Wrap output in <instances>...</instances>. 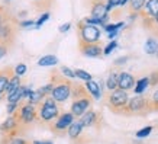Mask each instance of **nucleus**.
Wrapping results in <instances>:
<instances>
[{
    "label": "nucleus",
    "instance_id": "f257e3e1",
    "mask_svg": "<svg viewBox=\"0 0 158 144\" xmlns=\"http://www.w3.org/2000/svg\"><path fill=\"white\" fill-rule=\"evenodd\" d=\"M51 83L54 85L52 92H51V98H52L57 103H64L65 101L70 99L73 80L65 79V77L60 73V70H54V72L51 73Z\"/></svg>",
    "mask_w": 158,
    "mask_h": 144
},
{
    "label": "nucleus",
    "instance_id": "f03ea898",
    "mask_svg": "<svg viewBox=\"0 0 158 144\" xmlns=\"http://www.w3.org/2000/svg\"><path fill=\"white\" fill-rule=\"evenodd\" d=\"M18 32H19V18H16L13 15L9 20H6L0 26V45L10 50L16 41Z\"/></svg>",
    "mask_w": 158,
    "mask_h": 144
},
{
    "label": "nucleus",
    "instance_id": "7ed1b4c3",
    "mask_svg": "<svg viewBox=\"0 0 158 144\" xmlns=\"http://www.w3.org/2000/svg\"><path fill=\"white\" fill-rule=\"evenodd\" d=\"M36 112H38V121L39 122H45V124L47 122L51 124L61 114V111L58 108V103L54 101L51 96L44 98V101L36 106Z\"/></svg>",
    "mask_w": 158,
    "mask_h": 144
},
{
    "label": "nucleus",
    "instance_id": "20e7f679",
    "mask_svg": "<svg viewBox=\"0 0 158 144\" xmlns=\"http://www.w3.org/2000/svg\"><path fill=\"white\" fill-rule=\"evenodd\" d=\"M18 121L20 122V125L23 127L25 130L28 128L31 124H34L38 121V112H36V106L31 105V103H23V102H19V106H18V109L16 112L13 114Z\"/></svg>",
    "mask_w": 158,
    "mask_h": 144
},
{
    "label": "nucleus",
    "instance_id": "39448f33",
    "mask_svg": "<svg viewBox=\"0 0 158 144\" xmlns=\"http://www.w3.org/2000/svg\"><path fill=\"white\" fill-rule=\"evenodd\" d=\"M77 34H78V41L80 42L94 44V42H99L102 31L99 26L84 24L83 20H80L77 24Z\"/></svg>",
    "mask_w": 158,
    "mask_h": 144
},
{
    "label": "nucleus",
    "instance_id": "423d86ee",
    "mask_svg": "<svg viewBox=\"0 0 158 144\" xmlns=\"http://www.w3.org/2000/svg\"><path fill=\"white\" fill-rule=\"evenodd\" d=\"M149 99H147L145 96H141V95H136L134 98H131L126 106L123 109V115H134V114H149Z\"/></svg>",
    "mask_w": 158,
    "mask_h": 144
},
{
    "label": "nucleus",
    "instance_id": "0eeeda50",
    "mask_svg": "<svg viewBox=\"0 0 158 144\" xmlns=\"http://www.w3.org/2000/svg\"><path fill=\"white\" fill-rule=\"evenodd\" d=\"M107 106L112 112L115 114H122L125 109V106L129 101V96L125 90L122 89H115L113 92H110L109 96H107Z\"/></svg>",
    "mask_w": 158,
    "mask_h": 144
},
{
    "label": "nucleus",
    "instance_id": "6e6552de",
    "mask_svg": "<svg viewBox=\"0 0 158 144\" xmlns=\"http://www.w3.org/2000/svg\"><path fill=\"white\" fill-rule=\"evenodd\" d=\"M74 122V116H73L71 112H62L58 115L57 120H54L51 124H49V131L52 133V134L58 135V137H61L67 133L68 127Z\"/></svg>",
    "mask_w": 158,
    "mask_h": 144
},
{
    "label": "nucleus",
    "instance_id": "1a4fd4ad",
    "mask_svg": "<svg viewBox=\"0 0 158 144\" xmlns=\"http://www.w3.org/2000/svg\"><path fill=\"white\" fill-rule=\"evenodd\" d=\"M83 130H84V127L80 124V121H76V120L68 127L67 134L73 144H86L87 141H89V140L86 138V134L83 133Z\"/></svg>",
    "mask_w": 158,
    "mask_h": 144
},
{
    "label": "nucleus",
    "instance_id": "9d476101",
    "mask_svg": "<svg viewBox=\"0 0 158 144\" xmlns=\"http://www.w3.org/2000/svg\"><path fill=\"white\" fill-rule=\"evenodd\" d=\"M91 103H93V98L90 95L84 96V98H78V99H74L71 105V112L74 118H80V116L86 112L87 109H90Z\"/></svg>",
    "mask_w": 158,
    "mask_h": 144
},
{
    "label": "nucleus",
    "instance_id": "9b49d317",
    "mask_svg": "<svg viewBox=\"0 0 158 144\" xmlns=\"http://www.w3.org/2000/svg\"><path fill=\"white\" fill-rule=\"evenodd\" d=\"M78 50L84 57L90 58H97L103 55V48H102L100 41L94 44H87V42H80L78 41Z\"/></svg>",
    "mask_w": 158,
    "mask_h": 144
},
{
    "label": "nucleus",
    "instance_id": "f8f14e48",
    "mask_svg": "<svg viewBox=\"0 0 158 144\" xmlns=\"http://www.w3.org/2000/svg\"><path fill=\"white\" fill-rule=\"evenodd\" d=\"M78 121H80V124L84 127V128H89V127H96V125H99V122L102 121V115L97 112V111L94 109H87L84 114H83L80 118H78Z\"/></svg>",
    "mask_w": 158,
    "mask_h": 144
},
{
    "label": "nucleus",
    "instance_id": "ddd939ff",
    "mask_svg": "<svg viewBox=\"0 0 158 144\" xmlns=\"http://www.w3.org/2000/svg\"><path fill=\"white\" fill-rule=\"evenodd\" d=\"M90 15L91 18L99 20H103L107 16V9H106V3L99 2V0H90Z\"/></svg>",
    "mask_w": 158,
    "mask_h": 144
},
{
    "label": "nucleus",
    "instance_id": "4468645a",
    "mask_svg": "<svg viewBox=\"0 0 158 144\" xmlns=\"http://www.w3.org/2000/svg\"><path fill=\"white\" fill-rule=\"evenodd\" d=\"M135 83H136V80H135V77L132 74H129V73H126V72L118 73V89H122V90L128 92L131 89H134Z\"/></svg>",
    "mask_w": 158,
    "mask_h": 144
},
{
    "label": "nucleus",
    "instance_id": "2eb2a0df",
    "mask_svg": "<svg viewBox=\"0 0 158 144\" xmlns=\"http://www.w3.org/2000/svg\"><path fill=\"white\" fill-rule=\"evenodd\" d=\"M15 74L13 68L12 67H5L0 70V99L3 98V95L6 93V87H7V83H9L10 77Z\"/></svg>",
    "mask_w": 158,
    "mask_h": 144
},
{
    "label": "nucleus",
    "instance_id": "dca6fc26",
    "mask_svg": "<svg viewBox=\"0 0 158 144\" xmlns=\"http://www.w3.org/2000/svg\"><path fill=\"white\" fill-rule=\"evenodd\" d=\"M86 90L89 92V95L93 98V99H96V101H99L102 98V89L100 86H99V83H96L94 80H89V82H86Z\"/></svg>",
    "mask_w": 158,
    "mask_h": 144
},
{
    "label": "nucleus",
    "instance_id": "f3484780",
    "mask_svg": "<svg viewBox=\"0 0 158 144\" xmlns=\"http://www.w3.org/2000/svg\"><path fill=\"white\" fill-rule=\"evenodd\" d=\"M141 13L148 15V16H157L158 15V0H147L145 7L141 10Z\"/></svg>",
    "mask_w": 158,
    "mask_h": 144
},
{
    "label": "nucleus",
    "instance_id": "a211bd4d",
    "mask_svg": "<svg viewBox=\"0 0 158 144\" xmlns=\"http://www.w3.org/2000/svg\"><path fill=\"white\" fill-rule=\"evenodd\" d=\"M26 86H19L16 90H13L12 93L7 95V103H19L23 101V92Z\"/></svg>",
    "mask_w": 158,
    "mask_h": 144
},
{
    "label": "nucleus",
    "instance_id": "6ab92c4d",
    "mask_svg": "<svg viewBox=\"0 0 158 144\" xmlns=\"http://www.w3.org/2000/svg\"><path fill=\"white\" fill-rule=\"evenodd\" d=\"M31 2L35 10H45V12H48L55 5V0H31Z\"/></svg>",
    "mask_w": 158,
    "mask_h": 144
},
{
    "label": "nucleus",
    "instance_id": "aec40b11",
    "mask_svg": "<svg viewBox=\"0 0 158 144\" xmlns=\"http://www.w3.org/2000/svg\"><path fill=\"white\" fill-rule=\"evenodd\" d=\"M58 64V58L52 54H48V55H44L38 60V66L39 67H51V66H57Z\"/></svg>",
    "mask_w": 158,
    "mask_h": 144
},
{
    "label": "nucleus",
    "instance_id": "412c9836",
    "mask_svg": "<svg viewBox=\"0 0 158 144\" xmlns=\"http://www.w3.org/2000/svg\"><path fill=\"white\" fill-rule=\"evenodd\" d=\"M44 98L45 96L41 93V90H31V93H29L28 96V103H31V105H34V106H38L41 102L44 101Z\"/></svg>",
    "mask_w": 158,
    "mask_h": 144
},
{
    "label": "nucleus",
    "instance_id": "4be33fe9",
    "mask_svg": "<svg viewBox=\"0 0 158 144\" xmlns=\"http://www.w3.org/2000/svg\"><path fill=\"white\" fill-rule=\"evenodd\" d=\"M19 86H22V83H20V77L16 76V74H13V76L10 77L9 83H7V87H6V95H9V93H12L13 90H16Z\"/></svg>",
    "mask_w": 158,
    "mask_h": 144
},
{
    "label": "nucleus",
    "instance_id": "5701e85b",
    "mask_svg": "<svg viewBox=\"0 0 158 144\" xmlns=\"http://www.w3.org/2000/svg\"><path fill=\"white\" fill-rule=\"evenodd\" d=\"M12 16H13V13H12V10H10L9 6L0 5V26L5 24L6 20H9Z\"/></svg>",
    "mask_w": 158,
    "mask_h": 144
},
{
    "label": "nucleus",
    "instance_id": "b1692460",
    "mask_svg": "<svg viewBox=\"0 0 158 144\" xmlns=\"http://www.w3.org/2000/svg\"><path fill=\"white\" fill-rule=\"evenodd\" d=\"M106 87L109 92H113L115 89H118V73L116 72H112L106 80Z\"/></svg>",
    "mask_w": 158,
    "mask_h": 144
},
{
    "label": "nucleus",
    "instance_id": "393cba45",
    "mask_svg": "<svg viewBox=\"0 0 158 144\" xmlns=\"http://www.w3.org/2000/svg\"><path fill=\"white\" fill-rule=\"evenodd\" d=\"M149 86V80H148V77H142L141 80H138V82L135 83V87H134V90L136 95H141V93H144L145 89Z\"/></svg>",
    "mask_w": 158,
    "mask_h": 144
},
{
    "label": "nucleus",
    "instance_id": "a878e982",
    "mask_svg": "<svg viewBox=\"0 0 158 144\" xmlns=\"http://www.w3.org/2000/svg\"><path fill=\"white\" fill-rule=\"evenodd\" d=\"M158 51V41L157 38H148L145 42V53L147 54H155Z\"/></svg>",
    "mask_w": 158,
    "mask_h": 144
},
{
    "label": "nucleus",
    "instance_id": "bb28decb",
    "mask_svg": "<svg viewBox=\"0 0 158 144\" xmlns=\"http://www.w3.org/2000/svg\"><path fill=\"white\" fill-rule=\"evenodd\" d=\"M145 6V0H129V10L132 13L138 15L141 10L144 9Z\"/></svg>",
    "mask_w": 158,
    "mask_h": 144
},
{
    "label": "nucleus",
    "instance_id": "cd10ccee",
    "mask_svg": "<svg viewBox=\"0 0 158 144\" xmlns=\"http://www.w3.org/2000/svg\"><path fill=\"white\" fill-rule=\"evenodd\" d=\"M0 144H31L23 137H12V138H0Z\"/></svg>",
    "mask_w": 158,
    "mask_h": 144
},
{
    "label": "nucleus",
    "instance_id": "c85d7f7f",
    "mask_svg": "<svg viewBox=\"0 0 158 144\" xmlns=\"http://www.w3.org/2000/svg\"><path fill=\"white\" fill-rule=\"evenodd\" d=\"M74 76L78 77V79H80V80H83V82H89V80H93V76H91L90 73L84 72V70H80V68L74 70Z\"/></svg>",
    "mask_w": 158,
    "mask_h": 144
},
{
    "label": "nucleus",
    "instance_id": "c756f323",
    "mask_svg": "<svg viewBox=\"0 0 158 144\" xmlns=\"http://www.w3.org/2000/svg\"><path fill=\"white\" fill-rule=\"evenodd\" d=\"M105 28V31L107 32V34H113V32H119L118 29H120V28H123V22H118V24H112V25H105L103 26Z\"/></svg>",
    "mask_w": 158,
    "mask_h": 144
},
{
    "label": "nucleus",
    "instance_id": "7c9ffc66",
    "mask_svg": "<svg viewBox=\"0 0 158 144\" xmlns=\"http://www.w3.org/2000/svg\"><path fill=\"white\" fill-rule=\"evenodd\" d=\"M60 73H61L65 79H68V80L76 79V76H74V70H71V68L67 67V66H61V67H60Z\"/></svg>",
    "mask_w": 158,
    "mask_h": 144
},
{
    "label": "nucleus",
    "instance_id": "2f4dec72",
    "mask_svg": "<svg viewBox=\"0 0 158 144\" xmlns=\"http://www.w3.org/2000/svg\"><path fill=\"white\" fill-rule=\"evenodd\" d=\"M149 111L151 112H157L158 111V90H155L152 93V98L149 101Z\"/></svg>",
    "mask_w": 158,
    "mask_h": 144
},
{
    "label": "nucleus",
    "instance_id": "473e14b6",
    "mask_svg": "<svg viewBox=\"0 0 158 144\" xmlns=\"http://www.w3.org/2000/svg\"><path fill=\"white\" fill-rule=\"evenodd\" d=\"M13 72H15V74H16V76L20 77V76H23L25 73L28 72V67H26V64H23V63H19V64L13 68Z\"/></svg>",
    "mask_w": 158,
    "mask_h": 144
},
{
    "label": "nucleus",
    "instance_id": "72a5a7b5",
    "mask_svg": "<svg viewBox=\"0 0 158 144\" xmlns=\"http://www.w3.org/2000/svg\"><path fill=\"white\" fill-rule=\"evenodd\" d=\"M151 133H152V127H145V128H142V130H139L136 133V137L138 138H147Z\"/></svg>",
    "mask_w": 158,
    "mask_h": 144
},
{
    "label": "nucleus",
    "instance_id": "f704fd0d",
    "mask_svg": "<svg viewBox=\"0 0 158 144\" xmlns=\"http://www.w3.org/2000/svg\"><path fill=\"white\" fill-rule=\"evenodd\" d=\"M116 47H118V41H110V42L107 44L105 48H103V54H105V55H107V54L112 53Z\"/></svg>",
    "mask_w": 158,
    "mask_h": 144
},
{
    "label": "nucleus",
    "instance_id": "c9c22d12",
    "mask_svg": "<svg viewBox=\"0 0 158 144\" xmlns=\"http://www.w3.org/2000/svg\"><path fill=\"white\" fill-rule=\"evenodd\" d=\"M48 19H49V12H45V13H44L42 16H41V18H39L36 22H35V28H39L41 25L45 24V22H47Z\"/></svg>",
    "mask_w": 158,
    "mask_h": 144
},
{
    "label": "nucleus",
    "instance_id": "e433bc0d",
    "mask_svg": "<svg viewBox=\"0 0 158 144\" xmlns=\"http://www.w3.org/2000/svg\"><path fill=\"white\" fill-rule=\"evenodd\" d=\"M148 80L151 86H158V70L151 73V76H148Z\"/></svg>",
    "mask_w": 158,
    "mask_h": 144
},
{
    "label": "nucleus",
    "instance_id": "4c0bfd02",
    "mask_svg": "<svg viewBox=\"0 0 158 144\" xmlns=\"http://www.w3.org/2000/svg\"><path fill=\"white\" fill-rule=\"evenodd\" d=\"M116 6H120V0H107V2H106V9H107V12L112 9H115Z\"/></svg>",
    "mask_w": 158,
    "mask_h": 144
},
{
    "label": "nucleus",
    "instance_id": "58836bf2",
    "mask_svg": "<svg viewBox=\"0 0 158 144\" xmlns=\"http://www.w3.org/2000/svg\"><path fill=\"white\" fill-rule=\"evenodd\" d=\"M29 26H35V20H19V28H29Z\"/></svg>",
    "mask_w": 158,
    "mask_h": 144
},
{
    "label": "nucleus",
    "instance_id": "ea45409f",
    "mask_svg": "<svg viewBox=\"0 0 158 144\" xmlns=\"http://www.w3.org/2000/svg\"><path fill=\"white\" fill-rule=\"evenodd\" d=\"M18 106H19V103H7V106H6L7 114H9V115H13L15 112H16V109H18Z\"/></svg>",
    "mask_w": 158,
    "mask_h": 144
},
{
    "label": "nucleus",
    "instance_id": "a19ab883",
    "mask_svg": "<svg viewBox=\"0 0 158 144\" xmlns=\"http://www.w3.org/2000/svg\"><path fill=\"white\" fill-rule=\"evenodd\" d=\"M71 28V24H70V22H67V24H64V25H61V26H60V28H58V31H60V32H62V34H64V32H67L68 29Z\"/></svg>",
    "mask_w": 158,
    "mask_h": 144
},
{
    "label": "nucleus",
    "instance_id": "79ce46f5",
    "mask_svg": "<svg viewBox=\"0 0 158 144\" xmlns=\"http://www.w3.org/2000/svg\"><path fill=\"white\" fill-rule=\"evenodd\" d=\"M31 144H54L51 140H34Z\"/></svg>",
    "mask_w": 158,
    "mask_h": 144
},
{
    "label": "nucleus",
    "instance_id": "37998d69",
    "mask_svg": "<svg viewBox=\"0 0 158 144\" xmlns=\"http://www.w3.org/2000/svg\"><path fill=\"white\" fill-rule=\"evenodd\" d=\"M129 60V57H122V58H118V60H115V66H119V64H125V63Z\"/></svg>",
    "mask_w": 158,
    "mask_h": 144
},
{
    "label": "nucleus",
    "instance_id": "c03bdc74",
    "mask_svg": "<svg viewBox=\"0 0 158 144\" xmlns=\"http://www.w3.org/2000/svg\"><path fill=\"white\" fill-rule=\"evenodd\" d=\"M128 2H129V0H120V6H125Z\"/></svg>",
    "mask_w": 158,
    "mask_h": 144
},
{
    "label": "nucleus",
    "instance_id": "a18cd8bd",
    "mask_svg": "<svg viewBox=\"0 0 158 144\" xmlns=\"http://www.w3.org/2000/svg\"><path fill=\"white\" fill-rule=\"evenodd\" d=\"M154 18H155V24H157V26H158V15L157 16H154Z\"/></svg>",
    "mask_w": 158,
    "mask_h": 144
},
{
    "label": "nucleus",
    "instance_id": "49530a36",
    "mask_svg": "<svg viewBox=\"0 0 158 144\" xmlns=\"http://www.w3.org/2000/svg\"><path fill=\"white\" fill-rule=\"evenodd\" d=\"M5 2H6V5H9V3L12 2V0H5Z\"/></svg>",
    "mask_w": 158,
    "mask_h": 144
},
{
    "label": "nucleus",
    "instance_id": "de8ad7c7",
    "mask_svg": "<svg viewBox=\"0 0 158 144\" xmlns=\"http://www.w3.org/2000/svg\"><path fill=\"white\" fill-rule=\"evenodd\" d=\"M99 2H103V3H105V2H107V0H99Z\"/></svg>",
    "mask_w": 158,
    "mask_h": 144
},
{
    "label": "nucleus",
    "instance_id": "09e8293b",
    "mask_svg": "<svg viewBox=\"0 0 158 144\" xmlns=\"http://www.w3.org/2000/svg\"><path fill=\"white\" fill-rule=\"evenodd\" d=\"M155 54H157V57H158V51H157V53H155Z\"/></svg>",
    "mask_w": 158,
    "mask_h": 144
},
{
    "label": "nucleus",
    "instance_id": "8fccbe9b",
    "mask_svg": "<svg viewBox=\"0 0 158 144\" xmlns=\"http://www.w3.org/2000/svg\"><path fill=\"white\" fill-rule=\"evenodd\" d=\"M0 47H2V45H0Z\"/></svg>",
    "mask_w": 158,
    "mask_h": 144
}]
</instances>
